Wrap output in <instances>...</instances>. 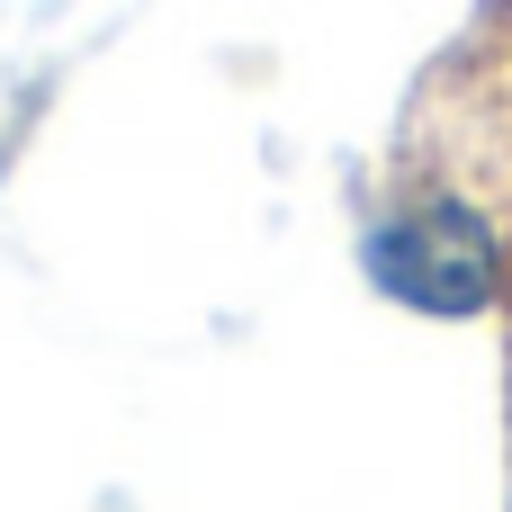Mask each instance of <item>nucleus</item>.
<instances>
[{
  "label": "nucleus",
  "mask_w": 512,
  "mask_h": 512,
  "mask_svg": "<svg viewBox=\"0 0 512 512\" xmlns=\"http://www.w3.org/2000/svg\"><path fill=\"white\" fill-rule=\"evenodd\" d=\"M504 432H512V306H504Z\"/></svg>",
  "instance_id": "nucleus-2"
},
{
  "label": "nucleus",
  "mask_w": 512,
  "mask_h": 512,
  "mask_svg": "<svg viewBox=\"0 0 512 512\" xmlns=\"http://www.w3.org/2000/svg\"><path fill=\"white\" fill-rule=\"evenodd\" d=\"M351 270L360 288L432 333L504 324L512 306V144L468 135L450 99H432L378 180L351 207Z\"/></svg>",
  "instance_id": "nucleus-1"
}]
</instances>
